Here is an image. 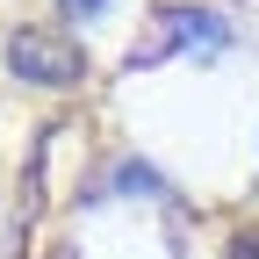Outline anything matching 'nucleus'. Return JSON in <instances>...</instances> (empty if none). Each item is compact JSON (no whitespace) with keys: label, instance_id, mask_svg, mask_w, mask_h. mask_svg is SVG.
Wrapping results in <instances>:
<instances>
[{"label":"nucleus","instance_id":"nucleus-1","mask_svg":"<svg viewBox=\"0 0 259 259\" xmlns=\"http://www.w3.org/2000/svg\"><path fill=\"white\" fill-rule=\"evenodd\" d=\"M223 29L216 15H194V8H158L151 29L137 36V51H130V65H158V58H180V51H223Z\"/></svg>","mask_w":259,"mask_h":259},{"label":"nucleus","instance_id":"nucleus-3","mask_svg":"<svg viewBox=\"0 0 259 259\" xmlns=\"http://www.w3.org/2000/svg\"><path fill=\"white\" fill-rule=\"evenodd\" d=\"M101 8H108V0H65V15H79V22H94Z\"/></svg>","mask_w":259,"mask_h":259},{"label":"nucleus","instance_id":"nucleus-4","mask_svg":"<svg viewBox=\"0 0 259 259\" xmlns=\"http://www.w3.org/2000/svg\"><path fill=\"white\" fill-rule=\"evenodd\" d=\"M231 259H259V238H238V245H231Z\"/></svg>","mask_w":259,"mask_h":259},{"label":"nucleus","instance_id":"nucleus-2","mask_svg":"<svg viewBox=\"0 0 259 259\" xmlns=\"http://www.w3.org/2000/svg\"><path fill=\"white\" fill-rule=\"evenodd\" d=\"M8 58H15V72H22V79H36V87H72V79L87 72L79 51L65 44V36H51V29H15Z\"/></svg>","mask_w":259,"mask_h":259}]
</instances>
